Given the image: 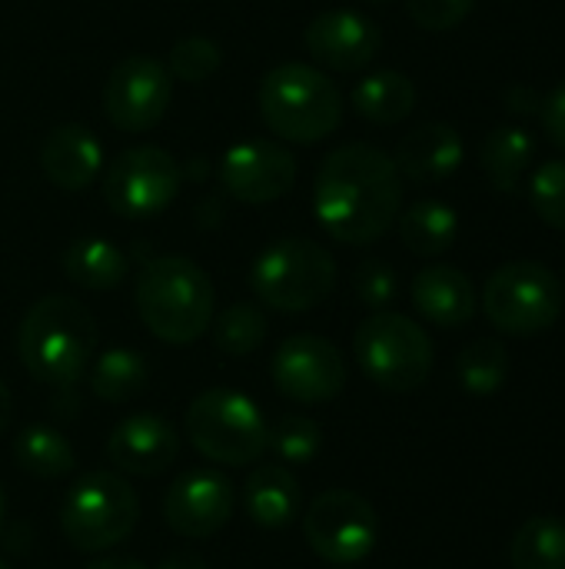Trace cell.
Returning <instances> with one entry per match:
<instances>
[{
    "label": "cell",
    "mask_w": 565,
    "mask_h": 569,
    "mask_svg": "<svg viewBox=\"0 0 565 569\" xmlns=\"http://www.w3.org/2000/svg\"><path fill=\"white\" fill-rule=\"evenodd\" d=\"M413 307L436 327H463L476 313V287L463 270L436 263L416 273Z\"/></svg>",
    "instance_id": "obj_20"
},
{
    "label": "cell",
    "mask_w": 565,
    "mask_h": 569,
    "mask_svg": "<svg viewBox=\"0 0 565 569\" xmlns=\"http://www.w3.org/2000/svg\"><path fill=\"white\" fill-rule=\"evenodd\" d=\"M3 517H7V497H3V487H0V530H3Z\"/></svg>",
    "instance_id": "obj_41"
},
{
    "label": "cell",
    "mask_w": 565,
    "mask_h": 569,
    "mask_svg": "<svg viewBox=\"0 0 565 569\" xmlns=\"http://www.w3.org/2000/svg\"><path fill=\"white\" fill-rule=\"evenodd\" d=\"M539 117H543V127H546L549 140L565 150V80H559V83L543 97Z\"/></svg>",
    "instance_id": "obj_36"
},
{
    "label": "cell",
    "mask_w": 565,
    "mask_h": 569,
    "mask_svg": "<svg viewBox=\"0 0 565 569\" xmlns=\"http://www.w3.org/2000/svg\"><path fill=\"white\" fill-rule=\"evenodd\" d=\"M107 457L117 473L157 477L180 457V433L157 413H133L120 420L107 437Z\"/></svg>",
    "instance_id": "obj_17"
},
{
    "label": "cell",
    "mask_w": 565,
    "mask_h": 569,
    "mask_svg": "<svg viewBox=\"0 0 565 569\" xmlns=\"http://www.w3.org/2000/svg\"><path fill=\"white\" fill-rule=\"evenodd\" d=\"M513 569H565V520L533 517L526 520L509 547Z\"/></svg>",
    "instance_id": "obj_28"
},
{
    "label": "cell",
    "mask_w": 565,
    "mask_h": 569,
    "mask_svg": "<svg viewBox=\"0 0 565 569\" xmlns=\"http://www.w3.org/2000/svg\"><path fill=\"white\" fill-rule=\"evenodd\" d=\"M83 569H150L147 563H140V560H123V557H103V560H93V563H87Z\"/></svg>",
    "instance_id": "obj_39"
},
{
    "label": "cell",
    "mask_w": 565,
    "mask_h": 569,
    "mask_svg": "<svg viewBox=\"0 0 565 569\" xmlns=\"http://www.w3.org/2000/svg\"><path fill=\"white\" fill-rule=\"evenodd\" d=\"M97 350V320L93 313L67 297H40L20 320L17 353L27 373L47 387H70L83 377Z\"/></svg>",
    "instance_id": "obj_2"
},
{
    "label": "cell",
    "mask_w": 565,
    "mask_h": 569,
    "mask_svg": "<svg viewBox=\"0 0 565 569\" xmlns=\"http://www.w3.org/2000/svg\"><path fill=\"white\" fill-rule=\"evenodd\" d=\"M360 370L390 393H413L433 373V340L430 333L393 310H373L353 340Z\"/></svg>",
    "instance_id": "obj_8"
},
{
    "label": "cell",
    "mask_w": 565,
    "mask_h": 569,
    "mask_svg": "<svg viewBox=\"0 0 565 569\" xmlns=\"http://www.w3.org/2000/svg\"><path fill=\"white\" fill-rule=\"evenodd\" d=\"M40 167L53 187L77 193L97 180V173L103 167V147L90 127L60 123L47 133V140L40 147Z\"/></svg>",
    "instance_id": "obj_18"
},
{
    "label": "cell",
    "mask_w": 565,
    "mask_h": 569,
    "mask_svg": "<svg viewBox=\"0 0 565 569\" xmlns=\"http://www.w3.org/2000/svg\"><path fill=\"white\" fill-rule=\"evenodd\" d=\"M370 3H380L383 7V3H393V0H370Z\"/></svg>",
    "instance_id": "obj_42"
},
{
    "label": "cell",
    "mask_w": 565,
    "mask_h": 569,
    "mask_svg": "<svg viewBox=\"0 0 565 569\" xmlns=\"http://www.w3.org/2000/svg\"><path fill=\"white\" fill-rule=\"evenodd\" d=\"M533 210L553 230H565V160H546L529 183Z\"/></svg>",
    "instance_id": "obj_33"
},
{
    "label": "cell",
    "mask_w": 565,
    "mask_h": 569,
    "mask_svg": "<svg viewBox=\"0 0 565 569\" xmlns=\"http://www.w3.org/2000/svg\"><path fill=\"white\" fill-rule=\"evenodd\" d=\"M186 437L206 460L220 467H246L266 453L270 423L246 393L213 387L186 407Z\"/></svg>",
    "instance_id": "obj_6"
},
{
    "label": "cell",
    "mask_w": 565,
    "mask_h": 569,
    "mask_svg": "<svg viewBox=\"0 0 565 569\" xmlns=\"http://www.w3.org/2000/svg\"><path fill=\"white\" fill-rule=\"evenodd\" d=\"M456 377L463 383L466 393L473 397H493L503 390L506 377H509V353L500 340L493 337H483V340H473L460 360H456Z\"/></svg>",
    "instance_id": "obj_29"
},
{
    "label": "cell",
    "mask_w": 565,
    "mask_h": 569,
    "mask_svg": "<svg viewBox=\"0 0 565 569\" xmlns=\"http://www.w3.org/2000/svg\"><path fill=\"white\" fill-rule=\"evenodd\" d=\"M356 297L370 307V310H383L396 300V270L386 260H363L356 277H353Z\"/></svg>",
    "instance_id": "obj_34"
},
{
    "label": "cell",
    "mask_w": 565,
    "mask_h": 569,
    "mask_svg": "<svg viewBox=\"0 0 565 569\" xmlns=\"http://www.w3.org/2000/svg\"><path fill=\"white\" fill-rule=\"evenodd\" d=\"M476 0H406L410 17L423 30H453L473 13Z\"/></svg>",
    "instance_id": "obj_35"
},
{
    "label": "cell",
    "mask_w": 565,
    "mask_h": 569,
    "mask_svg": "<svg viewBox=\"0 0 565 569\" xmlns=\"http://www.w3.org/2000/svg\"><path fill=\"white\" fill-rule=\"evenodd\" d=\"M266 450H273L283 463L290 467H306L320 457L323 450V430L316 420L310 417H300V413H290V417H280L273 427H270V443Z\"/></svg>",
    "instance_id": "obj_31"
},
{
    "label": "cell",
    "mask_w": 565,
    "mask_h": 569,
    "mask_svg": "<svg viewBox=\"0 0 565 569\" xmlns=\"http://www.w3.org/2000/svg\"><path fill=\"white\" fill-rule=\"evenodd\" d=\"M170 77L203 83L220 70V47L210 37H183L170 47Z\"/></svg>",
    "instance_id": "obj_32"
},
{
    "label": "cell",
    "mask_w": 565,
    "mask_h": 569,
    "mask_svg": "<svg viewBox=\"0 0 565 569\" xmlns=\"http://www.w3.org/2000/svg\"><path fill=\"white\" fill-rule=\"evenodd\" d=\"M13 460L23 473L40 477V480H60V477L73 473V467H77V457H73V447L67 443V437L43 423L20 430V437L13 440Z\"/></svg>",
    "instance_id": "obj_26"
},
{
    "label": "cell",
    "mask_w": 565,
    "mask_h": 569,
    "mask_svg": "<svg viewBox=\"0 0 565 569\" xmlns=\"http://www.w3.org/2000/svg\"><path fill=\"white\" fill-rule=\"evenodd\" d=\"M157 569H206V563L196 553H173V557H167Z\"/></svg>",
    "instance_id": "obj_38"
},
{
    "label": "cell",
    "mask_w": 565,
    "mask_h": 569,
    "mask_svg": "<svg viewBox=\"0 0 565 569\" xmlns=\"http://www.w3.org/2000/svg\"><path fill=\"white\" fill-rule=\"evenodd\" d=\"M303 533L320 560L333 567H353L373 553L380 540V520L360 493L330 490L310 503Z\"/></svg>",
    "instance_id": "obj_11"
},
{
    "label": "cell",
    "mask_w": 565,
    "mask_h": 569,
    "mask_svg": "<svg viewBox=\"0 0 565 569\" xmlns=\"http://www.w3.org/2000/svg\"><path fill=\"white\" fill-rule=\"evenodd\" d=\"M133 300L143 327L173 347L200 340L216 317V293L210 277L203 267L180 253L147 260L137 277Z\"/></svg>",
    "instance_id": "obj_3"
},
{
    "label": "cell",
    "mask_w": 565,
    "mask_h": 569,
    "mask_svg": "<svg viewBox=\"0 0 565 569\" xmlns=\"http://www.w3.org/2000/svg\"><path fill=\"white\" fill-rule=\"evenodd\" d=\"M130 263L120 247H113L103 237H80L63 250V273L70 283L103 293L123 283Z\"/></svg>",
    "instance_id": "obj_22"
},
{
    "label": "cell",
    "mask_w": 565,
    "mask_h": 569,
    "mask_svg": "<svg viewBox=\"0 0 565 569\" xmlns=\"http://www.w3.org/2000/svg\"><path fill=\"white\" fill-rule=\"evenodd\" d=\"M173 97L170 70L147 53L123 57L103 83V113L123 133L153 130Z\"/></svg>",
    "instance_id": "obj_12"
},
{
    "label": "cell",
    "mask_w": 565,
    "mask_h": 569,
    "mask_svg": "<svg viewBox=\"0 0 565 569\" xmlns=\"http://www.w3.org/2000/svg\"><path fill=\"white\" fill-rule=\"evenodd\" d=\"M270 373L283 397L306 407L330 403L346 387V360L340 347L316 333L286 337L273 353Z\"/></svg>",
    "instance_id": "obj_13"
},
{
    "label": "cell",
    "mask_w": 565,
    "mask_h": 569,
    "mask_svg": "<svg viewBox=\"0 0 565 569\" xmlns=\"http://www.w3.org/2000/svg\"><path fill=\"white\" fill-rule=\"evenodd\" d=\"M220 183L233 200L260 207L290 193L296 183V160L273 140H246L223 153Z\"/></svg>",
    "instance_id": "obj_15"
},
{
    "label": "cell",
    "mask_w": 565,
    "mask_h": 569,
    "mask_svg": "<svg viewBox=\"0 0 565 569\" xmlns=\"http://www.w3.org/2000/svg\"><path fill=\"white\" fill-rule=\"evenodd\" d=\"M403 247L416 257H440L456 243L460 217L443 200H416L396 217Z\"/></svg>",
    "instance_id": "obj_23"
},
{
    "label": "cell",
    "mask_w": 565,
    "mask_h": 569,
    "mask_svg": "<svg viewBox=\"0 0 565 569\" xmlns=\"http://www.w3.org/2000/svg\"><path fill=\"white\" fill-rule=\"evenodd\" d=\"M243 510L260 530H283L300 513V480L283 463L253 467L243 483Z\"/></svg>",
    "instance_id": "obj_21"
},
{
    "label": "cell",
    "mask_w": 565,
    "mask_h": 569,
    "mask_svg": "<svg viewBox=\"0 0 565 569\" xmlns=\"http://www.w3.org/2000/svg\"><path fill=\"white\" fill-rule=\"evenodd\" d=\"M140 520L133 487L113 470L83 473L60 503V527L73 550L103 553L120 547Z\"/></svg>",
    "instance_id": "obj_7"
},
{
    "label": "cell",
    "mask_w": 565,
    "mask_h": 569,
    "mask_svg": "<svg viewBox=\"0 0 565 569\" xmlns=\"http://www.w3.org/2000/svg\"><path fill=\"white\" fill-rule=\"evenodd\" d=\"M393 163L400 177H410L416 183L446 180L463 163V137L450 123H423L400 140Z\"/></svg>",
    "instance_id": "obj_19"
},
{
    "label": "cell",
    "mask_w": 565,
    "mask_h": 569,
    "mask_svg": "<svg viewBox=\"0 0 565 569\" xmlns=\"http://www.w3.org/2000/svg\"><path fill=\"white\" fill-rule=\"evenodd\" d=\"M10 413H13V397H10L7 383L0 380V433H3L7 423H10Z\"/></svg>",
    "instance_id": "obj_40"
},
{
    "label": "cell",
    "mask_w": 565,
    "mask_h": 569,
    "mask_svg": "<svg viewBox=\"0 0 565 569\" xmlns=\"http://www.w3.org/2000/svg\"><path fill=\"white\" fill-rule=\"evenodd\" d=\"M483 310L496 330L509 337H536L559 320L563 283L549 267L536 260H516L486 280Z\"/></svg>",
    "instance_id": "obj_9"
},
{
    "label": "cell",
    "mask_w": 565,
    "mask_h": 569,
    "mask_svg": "<svg viewBox=\"0 0 565 569\" xmlns=\"http://www.w3.org/2000/svg\"><path fill=\"white\" fill-rule=\"evenodd\" d=\"M506 107H509L513 113L533 117V113H539V110H543V97H539L533 87H513V90L506 93Z\"/></svg>",
    "instance_id": "obj_37"
},
{
    "label": "cell",
    "mask_w": 565,
    "mask_h": 569,
    "mask_svg": "<svg viewBox=\"0 0 565 569\" xmlns=\"http://www.w3.org/2000/svg\"><path fill=\"white\" fill-rule=\"evenodd\" d=\"M183 170L176 157L163 147L143 143L123 150L107 177H103V197L110 210L123 220H150L163 213L173 197L180 193Z\"/></svg>",
    "instance_id": "obj_10"
},
{
    "label": "cell",
    "mask_w": 565,
    "mask_h": 569,
    "mask_svg": "<svg viewBox=\"0 0 565 569\" xmlns=\"http://www.w3.org/2000/svg\"><path fill=\"white\" fill-rule=\"evenodd\" d=\"M313 210L340 243L366 247L380 240L403 210V177L393 157L373 143L336 147L316 173Z\"/></svg>",
    "instance_id": "obj_1"
},
{
    "label": "cell",
    "mask_w": 565,
    "mask_h": 569,
    "mask_svg": "<svg viewBox=\"0 0 565 569\" xmlns=\"http://www.w3.org/2000/svg\"><path fill=\"white\" fill-rule=\"evenodd\" d=\"M147 380H150L147 360L127 347H113L100 353L90 370V390L103 403H127L140 397L147 390Z\"/></svg>",
    "instance_id": "obj_27"
},
{
    "label": "cell",
    "mask_w": 565,
    "mask_h": 569,
    "mask_svg": "<svg viewBox=\"0 0 565 569\" xmlns=\"http://www.w3.org/2000/svg\"><path fill=\"white\" fill-rule=\"evenodd\" d=\"M416 107V87L400 70H376L353 87V110L370 123L393 127Z\"/></svg>",
    "instance_id": "obj_24"
},
{
    "label": "cell",
    "mask_w": 565,
    "mask_h": 569,
    "mask_svg": "<svg viewBox=\"0 0 565 569\" xmlns=\"http://www.w3.org/2000/svg\"><path fill=\"white\" fill-rule=\"evenodd\" d=\"M533 153H536V143L523 127H500L483 140L480 163L496 190L516 193L533 163Z\"/></svg>",
    "instance_id": "obj_25"
},
{
    "label": "cell",
    "mask_w": 565,
    "mask_h": 569,
    "mask_svg": "<svg viewBox=\"0 0 565 569\" xmlns=\"http://www.w3.org/2000/svg\"><path fill=\"white\" fill-rule=\"evenodd\" d=\"M380 43H383L380 27L356 10H323L306 27V47L313 60L340 73H353L373 63Z\"/></svg>",
    "instance_id": "obj_16"
},
{
    "label": "cell",
    "mask_w": 565,
    "mask_h": 569,
    "mask_svg": "<svg viewBox=\"0 0 565 569\" xmlns=\"http://www.w3.org/2000/svg\"><path fill=\"white\" fill-rule=\"evenodd\" d=\"M213 343L226 357H250L263 347L270 323L266 313L256 303H233L223 313L213 317Z\"/></svg>",
    "instance_id": "obj_30"
},
{
    "label": "cell",
    "mask_w": 565,
    "mask_h": 569,
    "mask_svg": "<svg viewBox=\"0 0 565 569\" xmlns=\"http://www.w3.org/2000/svg\"><path fill=\"white\" fill-rule=\"evenodd\" d=\"M250 287L270 310L306 313L333 293L336 260L316 240L280 237L253 260Z\"/></svg>",
    "instance_id": "obj_5"
},
{
    "label": "cell",
    "mask_w": 565,
    "mask_h": 569,
    "mask_svg": "<svg viewBox=\"0 0 565 569\" xmlns=\"http://www.w3.org/2000/svg\"><path fill=\"white\" fill-rule=\"evenodd\" d=\"M260 113L283 140L320 143L343 120V93L310 63H280L260 83Z\"/></svg>",
    "instance_id": "obj_4"
},
{
    "label": "cell",
    "mask_w": 565,
    "mask_h": 569,
    "mask_svg": "<svg viewBox=\"0 0 565 569\" xmlns=\"http://www.w3.org/2000/svg\"><path fill=\"white\" fill-rule=\"evenodd\" d=\"M0 569H10V567H7V560H0Z\"/></svg>",
    "instance_id": "obj_43"
},
{
    "label": "cell",
    "mask_w": 565,
    "mask_h": 569,
    "mask_svg": "<svg viewBox=\"0 0 565 569\" xmlns=\"http://www.w3.org/2000/svg\"><path fill=\"white\" fill-rule=\"evenodd\" d=\"M236 510L233 483L213 467H193L180 473L163 497V520L176 537L206 540L220 533Z\"/></svg>",
    "instance_id": "obj_14"
}]
</instances>
